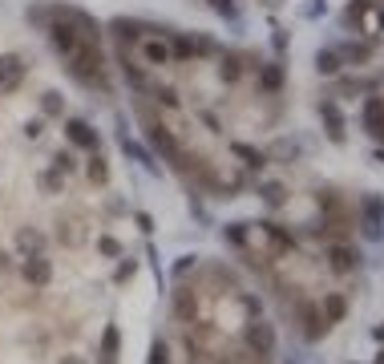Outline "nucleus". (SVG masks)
<instances>
[{"label":"nucleus","mask_w":384,"mask_h":364,"mask_svg":"<svg viewBox=\"0 0 384 364\" xmlns=\"http://www.w3.org/2000/svg\"><path fill=\"white\" fill-rule=\"evenodd\" d=\"M247 344L255 348V352H271V348H275V332H271V324H263V320H251V328H247Z\"/></svg>","instance_id":"6"},{"label":"nucleus","mask_w":384,"mask_h":364,"mask_svg":"<svg viewBox=\"0 0 384 364\" xmlns=\"http://www.w3.org/2000/svg\"><path fill=\"white\" fill-rule=\"evenodd\" d=\"M16 247L25 251V255H41V251H45V235L20 227V231H16Z\"/></svg>","instance_id":"8"},{"label":"nucleus","mask_w":384,"mask_h":364,"mask_svg":"<svg viewBox=\"0 0 384 364\" xmlns=\"http://www.w3.org/2000/svg\"><path fill=\"white\" fill-rule=\"evenodd\" d=\"M320 316H324V324L332 328V324H340L344 316H348V299L340 296V292H328L324 296V304H320Z\"/></svg>","instance_id":"5"},{"label":"nucleus","mask_w":384,"mask_h":364,"mask_svg":"<svg viewBox=\"0 0 384 364\" xmlns=\"http://www.w3.org/2000/svg\"><path fill=\"white\" fill-rule=\"evenodd\" d=\"M101 364H117V328H105V336H101Z\"/></svg>","instance_id":"9"},{"label":"nucleus","mask_w":384,"mask_h":364,"mask_svg":"<svg viewBox=\"0 0 384 364\" xmlns=\"http://www.w3.org/2000/svg\"><path fill=\"white\" fill-rule=\"evenodd\" d=\"M134 271H138V264H134V259H126V264L117 267V283H126L129 275H134Z\"/></svg>","instance_id":"11"},{"label":"nucleus","mask_w":384,"mask_h":364,"mask_svg":"<svg viewBox=\"0 0 384 364\" xmlns=\"http://www.w3.org/2000/svg\"><path fill=\"white\" fill-rule=\"evenodd\" d=\"M65 134H69V142H73V146H81V150H97V134L89 130L85 122H77V117L65 126Z\"/></svg>","instance_id":"7"},{"label":"nucleus","mask_w":384,"mask_h":364,"mask_svg":"<svg viewBox=\"0 0 384 364\" xmlns=\"http://www.w3.org/2000/svg\"><path fill=\"white\" fill-rule=\"evenodd\" d=\"M376 364H384V352H380V356H376Z\"/></svg>","instance_id":"15"},{"label":"nucleus","mask_w":384,"mask_h":364,"mask_svg":"<svg viewBox=\"0 0 384 364\" xmlns=\"http://www.w3.org/2000/svg\"><path fill=\"white\" fill-rule=\"evenodd\" d=\"M4 267H8V259H4V255H0V271H4Z\"/></svg>","instance_id":"14"},{"label":"nucleus","mask_w":384,"mask_h":364,"mask_svg":"<svg viewBox=\"0 0 384 364\" xmlns=\"http://www.w3.org/2000/svg\"><path fill=\"white\" fill-rule=\"evenodd\" d=\"M360 211H364V235H369V239H380V231H384V202L376 199V195H369V199L360 202Z\"/></svg>","instance_id":"1"},{"label":"nucleus","mask_w":384,"mask_h":364,"mask_svg":"<svg viewBox=\"0 0 384 364\" xmlns=\"http://www.w3.org/2000/svg\"><path fill=\"white\" fill-rule=\"evenodd\" d=\"M97 251H101V255H122L117 239H110V235H101V239H97Z\"/></svg>","instance_id":"10"},{"label":"nucleus","mask_w":384,"mask_h":364,"mask_svg":"<svg viewBox=\"0 0 384 364\" xmlns=\"http://www.w3.org/2000/svg\"><path fill=\"white\" fill-rule=\"evenodd\" d=\"M364 130L384 142V98H369L364 101Z\"/></svg>","instance_id":"4"},{"label":"nucleus","mask_w":384,"mask_h":364,"mask_svg":"<svg viewBox=\"0 0 384 364\" xmlns=\"http://www.w3.org/2000/svg\"><path fill=\"white\" fill-rule=\"evenodd\" d=\"M372 336H376V340H384V324H376V328H372Z\"/></svg>","instance_id":"13"},{"label":"nucleus","mask_w":384,"mask_h":364,"mask_svg":"<svg viewBox=\"0 0 384 364\" xmlns=\"http://www.w3.org/2000/svg\"><path fill=\"white\" fill-rule=\"evenodd\" d=\"M20 275L32 283V287H45L53 280V267H49L45 255H25V267H20Z\"/></svg>","instance_id":"2"},{"label":"nucleus","mask_w":384,"mask_h":364,"mask_svg":"<svg viewBox=\"0 0 384 364\" xmlns=\"http://www.w3.org/2000/svg\"><path fill=\"white\" fill-rule=\"evenodd\" d=\"M61 364H85L81 356H61Z\"/></svg>","instance_id":"12"},{"label":"nucleus","mask_w":384,"mask_h":364,"mask_svg":"<svg viewBox=\"0 0 384 364\" xmlns=\"http://www.w3.org/2000/svg\"><path fill=\"white\" fill-rule=\"evenodd\" d=\"M328 259H332V271H340V275H348V271L360 267V255H356V247H348V243H332V247H328Z\"/></svg>","instance_id":"3"}]
</instances>
